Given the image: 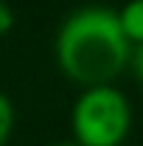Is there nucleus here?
I'll use <instances>...</instances> for the list:
<instances>
[{
    "label": "nucleus",
    "instance_id": "0eeeda50",
    "mask_svg": "<svg viewBox=\"0 0 143 146\" xmlns=\"http://www.w3.org/2000/svg\"><path fill=\"white\" fill-rule=\"evenodd\" d=\"M54 146H76V143H54Z\"/></svg>",
    "mask_w": 143,
    "mask_h": 146
},
{
    "label": "nucleus",
    "instance_id": "39448f33",
    "mask_svg": "<svg viewBox=\"0 0 143 146\" xmlns=\"http://www.w3.org/2000/svg\"><path fill=\"white\" fill-rule=\"evenodd\" d=\"M11 28H14V11L6 0H0V36H6Z\"/></svg>",
    "mask_w": 143,
    "mask_h": 146
},
{
    "label": "nucleus",
    "instance_id": "20e7f679",
    "mask_svg": "<svg viewBox=\"0 0 143 146\" xmlns=\"http://www.w3.org/2000/svg\"><path fill=\"white\" fill-rule=\"evenodd\" d=\"M14 121H17V115H14L11 98H9L6 93H0V146L9 143V138H11V132H14Z\"/></svg>",
    "mask_w": 143,
    "mask_h": 146
},
{
    "label": "nucleus",
    "instance_id": "f03ea898",
    "mask_svg": "<svg viewBox=\"0 0 143 146\" xmlns=\"http://www.w3.org/2000/svg\"><path fill=\"white\" fill-rule=\"evenodd\" d=\"M132 129V104L115 84L84 87L70 110L76 146H118Z\"/></svg>",
    "mask_w": 143,
    "mask_h": 146
},
{
    "label": "nucleus",
    "instance_id": "7ed1b4c3",
    "mask_svg": "<svg viewBox=\"0 0 143 146\" xmlns=\"http://www.w3.org/2000/svg\"><path fill=\"white\" fill-rule=\"evenodd\" d=\"M118 23L132 48L143 45V0H126L118 9Z\"/></svg>",
    "mask_w": 143,
    "mask_h": 146
},
{
    "label": "nucleus",
    "instance_id": "423d86ee",
    "mask_svg": "<svg viewBox=\"0 0 143 146\" xmlns=\"http://www.w3.org/2000/svg\"><path fill=\"white\" fill-rule=\"evenodd\" d=\"M129 68H132L135 79L140 82V87H143V45H135V48H132V56H129Z\"/></svg>",
    "mask_w": 143,
    "mask_h": 146
},
{
    "label": "nucleus",
    "instance_id": "f257e3e1",
    "mask_svg": "<svg viewBox=\"0 0 143 146\" xmlns=\"http://www.w3.org/2000/svg\"><path fill=\"white\" fill-rule=\"evenodd\" d=\"M54 56L59 70L84 87L112 84L129 65L132 45L121 31L118 11L107 6H81L56 31Z\"/></svg>",
    "mask_w": 143,
    "mask_h": 146
},
{
    "label": "nucleus",
    "instance_id": "6e6552de",
    "mask_svg": "<svg viewBox=\"0 0 143 146\" xmlns=\"http://www.w3.org/2000/svg\"><path fill=\"white\" fill-rule=\"evenodd\" d=\"M118 146H132V143H118Z\"/></svg>",
    "mask_w": 143,
    "mask_h": 146
}]
</instances>
